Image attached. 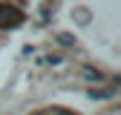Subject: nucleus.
Here are the masks:
<instances>
[{
  "label": "nucleus",
  "instance_id": "1",
  "mask_svg": "<svg viewBox=\"0 0 121 115\" xmlns=\"http://www.w3.org/2000/svg\"><path fill=\"white\" fill-rule=\"evenodd\" d=\"M23 23V12H17L14 6H0V26L3 29H14V26H20Z\"/></svg>",
  "mask_w": 121,
  "mask_h": 115
},
{
  "label": "nucleus",
  "instance_id": "2",
  "mask_svg": "<svg viewBox=\"0 0 121 115\" xmlns=\"http://www.w3.org/2000/svg\"><path fill=\"white\" fill-rule=\"evenodd\" d=\"M112 95V89H92L89 92V98H110Z\"/></svg>",
  "mask_w": 121,
  "mask_h": 115
}]
</instances>
